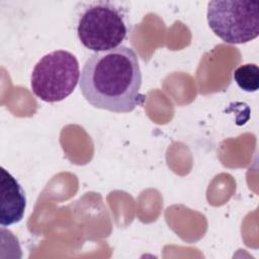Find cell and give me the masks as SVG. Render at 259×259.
Segmentation results:
<instances>
[{"label":"cell","instance_id":"obj_1","mask_svg":"<svg viewBox=\"0 0 259 259\" xmlns=\"http://www.w3.org/2000/svg\"><path fill=\"white\" fill-rule=\"evenodd\" d=\"M79 83L84 98L96 108L127 113L143 100L139 59L126 46L91 55L84 64Z\"/></svg>","mask_w":259,"mask_h":259},{"label":"cell","instance_id":"obj_2","mask_svg":"<svg viewBox=\"0 0 259 259\" xmlns=\"http://www.w3.org/2000/svg\"><path fill=\"white\" fill-rule=\"evenodd\" d=\"M126 15L120 6L107 1L89 4L79 17L77 34L81 44L95 53L120 46L127 34Z\"/></svg>","mask_w":259,"mask_h":259},{"label":"cell","instance_id":"obj_3","mask_svg":"<svg viewBox=\"0 0 259 259\" xmlns=\"http://www.w3.org/2000/svg\"><path fill=\"white\" fill-rule=\"evenodd\" d=\"M80 81L76 57L58 50L45 55L34 66L30 87L33 94L45 102H59L68 97Z\"/></svg>","mask_w":259,"mask_h":259},{"label":"cell","instance_id":"obj_4","mask_svg":"<svg viewBox=\"0 0 259 259\" xmlns=\"http://www.w3.org/2000/svg\"><path fill=\"white\" fill-rule=\"evenodd\" d=\"M259 3L243 0H214L207 4L210 29L228 44H245L259 34Z\"/></svg>","mask_w":259,"mask_h":259},{"label":"cell","instance_id":"obj_5","mask_svg":"<svg viewBox=\"0 0 259 259\" xmlns=\"http://www.w3.org/2000/svg\"><path fill=\"white\" fill-rule=\"evenodd\" d=\"M0 185V224L2 227H7L22 220L26 207V196L16 178L4 167H1Z\"/></svg>","mask_w":259,"mask_h":259},{"label":"cell","instance_id":"obj_6","mask_svg":"<svg viewBox=\"0 0 259 259\" xmlns=\"http://www.w3.org/2000/svg\"><path fill=\"white\" fill-rule=\"evenodd\" d=\"M233 77L237 85L246 92H255L259 88V69L256 64H245L238 67Z\"/></svg>","mask_w":259,"mask_h":259}]
</instances>
